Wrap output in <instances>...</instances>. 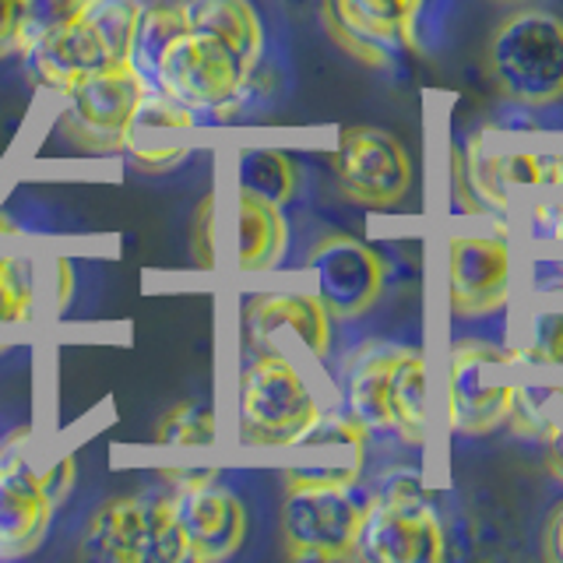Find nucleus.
<instances>
[{
  "instance_id": "obj_1",
  "label": "nucleus",
  "mask_w": 563,
  "mask_h": 563,
  "mask_svg": "<svg viewBox=\"0 0 563 563\" xmlns=\"http://www.w3.org/2000/svg\"><path fill=\"white\" fill-rule=\"evenodd\" d=\"M486 70L497 92L518 106H553L563 99V18L521 8L493 29Z\"/></svg>"
},
{
  "instance_id": "obj_2",
  "label": "nucleus",
  "mask_w": 563,
  "mask_h": 563,
  "mask_svg": "<svg viewBox=\"0 0 563 563\" xmlns=\"http://www.w3.org/2000/svg\"><path fill=\"white\" fill-rule=\"evenodd\" d=\"M32 430H14L0 444V556H29L49 532L53 507L75 486V457H57L46 472L32 462Z\"/></svg>"
},
{
  "instance_id": "obj_3",
  "label": "nucleus",
  "mask_w": 563,
  "mask_h": 563,
  "mask_svg": "<svg viewBox=\"0 0 563 563\" xmlns=\"http://www.w3.org/2000/svg\"><path fill=\"white\" fill-rule=\"evenodd\" d=\"M321 419L310 384L278 349H261L240 374V440L251 448H296Z\"/></svg>"
},
{
  "instance_id": "obj_4",
  "label": "nucleus",
  "mask_w": 563,
  "mask_h": 563,
  "mask_svg": "<svg viewBox=\"0 0 563 563\" xmlns=\"http://www.w3.org/2000/svg\"><path fill=\"white\" fill-rule=\"evenodd\" d=\"M377 493H360L352 486H286L282 504V550L299 563H334L356 560L363 521Z\"/></svg>"
},
{
  "instance_id": "obj_5",
  "label": "nucleus",
  "mask_w": 563,
  "mask_h": 563,
  "mask_svg": "<svg viewBox=\"0 0 563 563\" xmlns=\"http://www.w3.org/2000/svg\"><path fill=\"white\" fill-rule=\"evenodd\" d=\"M81 556L99 563H184L187 539L169 497H117L88 518Z\"/></svg>"
},
{
  "instance_id": "obj_6",
  "label": "nucleus",
  "mask_w": 563,
  "mask_h": 563,
  "mask_svg": "<svg viewBox=\"0 0 563 563\" xmlns=\"http://www.w3.org/2000/svg\"><path fill=\"white\" fill-rule=\"evenodd\" d=\"M356 556L369 563H437L444 556V525L422 497L416 472H395L374 497Z\"/></svg>"
},
{
  "instance_id": "obj_7",
  "label": "nucleus",
  "mask_w": 563,
  "mask_h": 563,
  "mask_svg": "<svg viewBox=\"0 0 563 563\" xmlns=\"http://www.w3.org/2000/svg\"><path fill=\"white\" fill-rule=\"evenodd\" d=\"M518 363V349L486 342L454 345L448 369V422L454 433L483 437L510 422L518 401V380L510 374Z\"/></svg>"
},
{
  "instance_id": "obj_8",
  "label": "nucleus",
  "mask_w": 563,
  "mask_h": 563,
  "mask_svg": "<svg viewBox=\"0 0 563 563\" xmlns=\"http://www.w3.org/2000/svg\"><path fill=\"white\" fill-rule=\"evenodd\" d=\"M145 96L148 88L134 75L131 64H120L102 70V75L85 78L60 96L57 134L70 148H78L85 155L123 152L128 128Z\"/></svg>"
},
{
  "instance_id": "obj_9",
  "label": "nucleus",
  "mask_w": 563,
  "mask_h": 563,
  "mask_svg": "<svg viewBox=\"0 0 563 563\" xmlns=\"http://www.w3.org/2000/svg\"><path fill=\"white\" fill-rule=\"evenodd\" d=\"M246 81L251 70L233 49L205 32L187 29L158 64L155 92L187 106L190 113H225L240 102Z\"/></svg>"
},
{
  "instance_id": "obj_10",
  "label": "nucleus",
  "mask_w": 563,
  "mask_h": 563,
  "mask_svg": "<svg viewBox=\"0 0 563 563\" xmlns=\"http://www.w3.org/2000/svg\"><path fill=\"white\" fill-rule=\"evenodd\" d=\"M173 515L187 539V560L219 563L233 556L246 539V510L219 472H173Z\"/></svg>"
},
{
  "instance_id": "obj_11",
  "label": "nucleus",
  "mask_w": 563,
  "mask_h": 563,
  "mask_svg": "<svg viewBox=\"0 0 563 563\" xmlns=\"http://www.w3.org/2000/svg\"><path fill=\"white\" fill-rule=\"evenodd\" d=\"M334 176L352 205L395 208L412 190V158L380 128H345L334 152Z\"/></svg>"
},
{
  "instance_id": "obj_12",
  "label": "nucleus",
  "mask_w": 563,
  "mask_h": 563,
  "mask_svg": "<svg viewBox=\"0 0 563 563\" xmlns=\"http://www.w3.org/2000/svg\"><path fill=\"white\" fill-rule=\"evenodd\" d=\"M307 272L331 317H342V321H356L369 313L384 296V261L374 246L356 236L328 233L324 240H317L307 254Z\"/></svg>"
},
{
  "instance_id": "obj_13",
  "label": "nucleus",
  "mask_w": 563,
  "mask_h": 563,
  "mask_svg": "<svg viewBox=\"0 0 563 563\" xmlns=\"http://www.w3.org/2000/svg\"><path fill=\"white\" fill-rule=\"evenodd\" d=\"M419 4L422 0H324L321 18L352 60L384 67L395 46L412 43Z\"/></svg>"
},
{
  "instance_id": "obj_14",
  "label": "nucleus",
  "mask_w": 563,
  "mask_h": 563,
  "mask_svg": "<svg viewBox=\"0 0 563 563\" xmlns=\"http://www.w3.org/2000/svg\"><path fill=\"white\" fill-rule=\"evenodd\" d=\"M451 310L457 317H489L507 307L510 251L504 236H454L448 246Z\"/></svg>"
},
{
  "instance_id": "obj_15",
  "label": "nucleus",
  "mask_w": 563,
  "mask_h": 563,
  "mask_svg": "<svg viewBox=\"0 0 563 563\" xmlns=\"http://www.w3.org/2000/svg\"><path fill=\"white\" fill-rule=\"evenodd\" d=\"M243 324H246V339L257 349H268L278 331H289L313 360H328L331 352V310L317 292L254 296L243 310Z\"/></svg>"
},
{
  "instance_id": "obj_16",
  "label": "nucleus",
  "mask_w": 563,
  "mask_h": 563,
  "mask_svg": "<svg viewBox=\"0 0 563 563\" xmlns=\"http://www.w3.org/2000/svg\"><path fill=\"white\" fill-rule=\"evenodd\" d=\"M468 184L486 208H507V187L542 184L563 187V155H528V152H489L486 137H472L468 145Z\"/></svg>"
},
{
  "instance_id": "obj_17",
  "label": "nucleus",
  "mask_w": 563,
  "mask_h": 563,
  "mask_svg": "<svg viewBox=\"0 0 563 563\" xmlns=\"http://www.w3.org/2000/svg\"><path fill=\"white\" fill-rule=\"evenodd\" d=\"M190 128H194V113L187 106L173 102L158 92H148L141 99L137 113L128 128L123 152H131L134 163L145 166L148 173H166L187 158L190 145L184 141V134Z\"/></svg>"
},
{
  "instance_id": "obj_18",
  "label": "nucleus",
  "mask_w": 563,
  "mask_h": 563,
  "mask_svg": "<svg viewBox=\"0 0 563 563\" xmlns=\"http://www.w3.org/2000/svg\"><path fill=\"white\" fill-rule=\"evenodd\" d=\"M29 60L35 67V75L46 88H53L57 96H64L67 88H75L78 81L102 75V70L120 67L106 43L99 40V32L85 22V14L75 18L67 29H60L57 35H49L43 46H35L29 53Z\"/></svg>"
},
{
  "instance_id": "obj_19",
  "label": "nucleus",
  "mask_w": 563,
  "mask_h": 563,
  "mask_svg": "<svg viewBox=\"0 0 563 563\" xmlns=\"http://www.w3.org/2000/svg\"><path fill=\"white\" fill-rule=\"evenodd\" d=\"M289 246V225L282 205L257 198L251 190L236 194V268L268 272Z\"/></svg>"
},
{
  "instance_id": "obj_20",
  "label": "nucleus",
  "mask_w": 563,
  "mask_h": 563,
  "mask_svg": "<svg viewBox=\"0 0 563 563\" xmlns=\"http://www.w3.org/2000/svg\"><path fill=\"white\" fill-rule=\"evenodd\" d=\"M398 356V345L366 342L345 366V398L349 412L356 416L369 433H391V416H387V380Z\"/></svg>"
},
{
  "instance_id": "obj_21",
  "label": "nucleus",
  "mask_w": 563,
  "mask_h": 563,
  "mask_svg": "<svg viewBox=\"0 0 563 563\" xmlns=\"http://www.w3.org/2000/svg\"><path fill=\"white\" fill-rule=\"evenodd\" d=\"M190 32H205L225 43L254 75L264 53V29L251 0H184Z\"/></svg>"
},
{
  "instance_id": "obj_22",
  "label": "nucleus",
  "mask_w": 563,
  "mask_h": 563,
  "mask_svg": "<svg viewBox=\"0 0 563 563\" xmlns=\"http://www.w3.org/2000/svg\"><path fill=\"white\" fill-rule=\"evenodd\" d=\"M187 29L190 25H187L184 0H141V14H137L128 64L134 67V75L145 81L148 92H155L158 64H163L166 49L180 40Z\"/></svg>"
},
{
  "instance_id": "obj_23",
  "label": "nucleus",
  "mask_w": 563,
  "mask_h": 563,
  "mask_svg": "<svg viewBox=\"0 0 563 563\" xmlns=\"http://www.w3.org/2000/svg\"><path fill=\"white\" fill-rule=\"evenodd\" d=\"M387 416H391V433L405 444L419 448L427 440V360L416 349H401L387 380Z\"/></svg>"
},
{
  "instance_id": "obj_24",
  "label": "nucleus",
  "mask_w": 563,
  "mask_h": 563,
  "mask_svg": "<svg viewBox=\"0 0 563 563\" xmlns=\"http://www.w3.org/2000/svg\"><path fill=\"white\" fill-rule=\"evenodd\" d=\"M14 229L0 222V328L29 324L35 321V307H40V286H35V264L8 246Z\"/></svg>"
},
{
  "instance_id": "obj_25",
  "label": "nucleus",
  "mask_w": 563,
  "mask_h": 563,
  "mask_svg": "<svg viewBox=\"0 0 563 563\" xmlns=\"http://www.w3.org/2000/svg\"><path fill=\"white\" fill-rule=\"evenodd\" d=\"M240 190H251L257 198L275 205H289L299 190V166L278 148H246L236 163Z\"/></svg>"
},
{
  "instance_id": "obj_26",
  "label": "nucleus",
  "mask_w": 563,
  "mask_h": 563,
  "mask_svg": "<svg viewBox=\"0 0 563 563\" xmlns=\"http://www.w3.org/2000/svg\"><path fill=\"white\" fill-rule=\"evenodd\" d=\"M81 14H85V22L99 32V40L110 49V57L117 64H128L141 0H88Z\"/></svg>"
},
{
  "instance_id": "obj_27",
  "label": "nucleus",
  "mask_w": 563,
  "mask_h": 563,
  "mask_svg": "<svg viewBox=\"0 0 563 563\" xmlns=\"http://www.w3.org/2000/svg\"><path fill=\"white\" fill-rule=\"evenodd\" d=\"M216 433H219L216 412L201 401H184L163 416V422H158V430H155V440L158 444H169V448H211L216 444Z\"/></svg>"
},
{
  "instance_id": "obj_28",
  "label": "nucleus",
  "mask_w": 563,
  "mask_h": 563,
  "mask_svg": "<svg viewBox=\"0 0 563 563\" xmlns=\"http://www.w3.org/2000/svg\"><path fill=\"white\" fill-rule=\"evenodd\" d=\"M88 0H25V18H22V53L43 46L49 35L67 29L75 18H81Z\"/></svg>"
},
{
  "instance_id": "obj_29",
  "label": "nucleus",
  "mask_w": 563,
  "mask_h": 563,
  "mask_svg": "<svg viewBox=\"0 0 563 563\" xmlns=\"http://www.w3.org/2000/svg\"><path fill=\"white\" fill-rule=\"evenodd\" d=\"M521 363L539 366H563V310L560 313H539L536 317V339L528 349H518Z\"/></svg>"
},
{
  "instance_id": "obj_30",
  "label": "nucleus",
  "mask_w": 563,
  "mask_h": 563,
  "mask_svg": "<svg viewBox=\"0 0 563 563\" xmlns=\"http://www.w3.org/2000/svg\"><path fill=\"white\" fill-rule=\"evenodd\" d=\"M211 216H216V198L201 201L198 216H194V233H190V246H194V261L198 268H216V243H211Z\"/></svg>"
},
{
  "instance_id": "obj_31",
  "label": "nucleus",
  "mask_w": 563,
  "mask_h": 563,
  "mask_svg": "<svg viewBox=\"0 0 563 563\" xmlns=\"http://www.w3.org/2000/svg\"><path fill=\"white\" fill-rule=\"evenodd\" d=\"M22 18L25 0H0V60L22 53Z\"/></svg>"
},
{
  "instance_id": "obj_32",
  "label": "nucleus",
  "mask_w": 563,
  "mask_h": 563,
  "mask_svg": "<svg viewBox=\"0 0 563 563\" xmlns=\"http://www.w3.org/2000/svg\"><path fill=\"white\" fill-rule=\"evenodd\" d=\"M528 219L539 240H563V201H539L528 211Z\"/></svg>"
},
{
  "instance_id": "obj_33",
  "label": "nucleus",
  "mask_w": 563,
  "mask_h": 563,
  "mask_svg": "<svg viewBox=\"0 0 563 563\" xmlns=\"http://www.w3.org/2000/svg\"><path fill=\"white\" fill-rule=\"evenodd\" d=\"M542 440H545V448H550L545 451V468L553 472V479L563 483V395H560V405H556V412L550 419V427H545Z\"/></svg>"
},
{
  "instance_id": "obj_34",
  "label": "nucleus",
  "mask_w": 563,
  "mask_h": 563,
  "mask_svg": "<svg viewBox=\"0 0 563 563\" xmlns=\"http://www.w3.org/2000/svg\"><path fill=\"white\" fill-rule=\"evenodd\" d=\"M454 198H457V208L462 211H479L483 205L475 201V194L465 190V155L462 148H454Z\"/></svg>"
},
{
  "instance_id": "obj_35",
  "label": "nucleus",
  "mask_w": 563,
  "mask_h": 563,
  "mask_svg": "<svg viewBox=\"0 0 563 563\" xmlns=\"http://www.w3.org/2000/svg\"><path fill=\"white\" fill-rule=\"evenodd\" d=\"M545 556L563 563V504L545 521Z\"/></svg>"
},
{
  "instance_id": "obj_36",
  "label": "nucleus",
  "mask_w": 563,
  "mask_h": 563,
  "mask_svg": "<svg viewBox=\"0 0 563 563\" xmlns=\"http://www.w3.org/2000/svg\"><path fill=\"white\" fill-rule=\"evenodd\" d=\"M493 4H528V0H493Z\"/></svg>"
}]
</instances>
